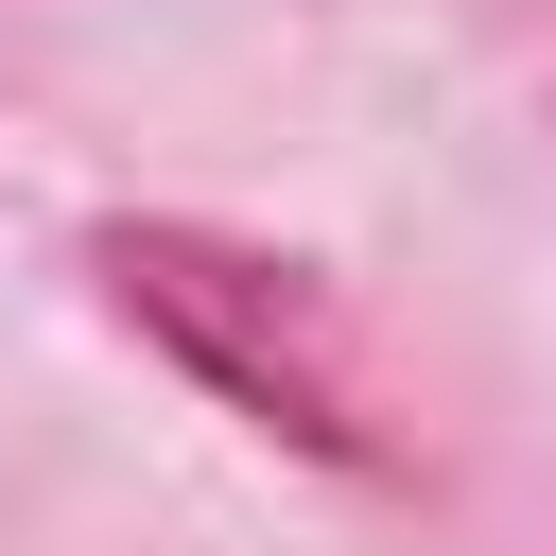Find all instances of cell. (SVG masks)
Listing matches in <instances>:
<instances>
[{
  "label": "cell",
  "mask_w": 556,
  "mask_h": 556,
  "mask_svg": "<svg viewBox=\"0 0 556 556\" xmlns=\"http://www.w3.org/2000/svg\"><path fill=\"white\" fill-rule=\"evenodd\" d=\"M87 278H104V313H122L208 417H243V434H278V452H313V469H348V486L400 469V434H382V400H365V348H348V313H330L313 261L243 243V226H191V208H104V226H87Z\"/></svg>",
  "instance_id": "6da1fadb"
}]
</instances>
